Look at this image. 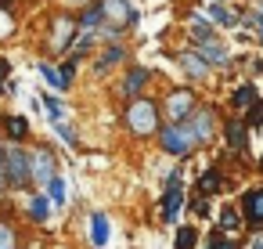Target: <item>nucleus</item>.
<instances>
[{
    "instance_id": "1",
    "label": "nucleus",
    "mask_w": 263,
    "mask_h": 249,
    "mask_svg": "<svg viewBox=\"0 0 263 249\" xmlns=\"http://www.w3.org/2000/svg\"><path fill=\"white\" fill-rule=\"evenodd\" d=\"M126 127H130V134L134 137H152V134H159V105L152 101V98H130V105H126Z\"/></svg>"
},
{
    "instance_id": "2",
    "label": "nucleus",
    "mask_w": 263,
    "mask_h": 249,
    "mask_svg": "<svg viewBox=\"0 0 263 249\" xmlns=\"http://www.w3.org/2000/svg\"><path fill=\"white\" fill-rule=\"evenodd\" d=\"M159 145H162L170 155H177V159H187V155L198 148V141H195L191 123H187V119L170 123V127H159Z\"/></svg>"
},
{
    "instance_id": "3",
    "label": "nucleus",
    "mask_w": 263,
    "mask_h": 249,
    "mask_svg": "<svg viewBox=\"0 0 263 249\" xmlns=\"http://www.w3.org/2000/svg\"><path fill=\"white\" fill-rule=\"evenodd\" d=\"M4 181L11 191H26L33 184V163H29V152L26 148H8L4 152Z\"/></svg>"
},
{
    "instance_id": "4",
    "label": "nucleus",
    "mask_w": 263,
    "mask_h": 249,
    "mask_svg": "<svg viewBox=\"0 0 263 249\" xmlns=\"http://www.w3.org/2000/svg\"><path fill=\"white\" fill-rule=\"evenodd\" d=\"M187 123H191V134H195V141L198 145H209L213 137H216V109H209V105H198L191 116H187Z\"/></svg>"
},
{
    "instance_id": "5",
    "label": "nucleus",
    "mask_w": 263,
    "mask_h": 249,
    "mask_svg": "<svg viewBox=\"0 0 263 249\" xmlns=\"http://www.w3.org/2000/svg\"><path fill=\"white\" fill-rule=\"evenodd\" d=\"M180 206H184V184H180V173H170L166 195H162V220H166V224H177Z\"/></svg>"
},
{
    "instance_id": "6",
    "label": "nucleus",
    "mask_w": 263,
    "mask_h": 249,
    "mask_svg": "<svg viewBox=\"0 0 263 249\" xmlns=\"http://www.w3.org/2000/svg\"><path fill=\"white\" fill-rule=\"evenodd\" d=\"M101 15L116 22V29H126V26H137V11L130 0H101Z\"/></svg>"
},
{
    "instance_id": "7",
    "label": "nucleus",
    "mask_w": 263,
    "mask_h": 249,
    "mask_svg": "<svg viewBox=\"0 0 263 249\" xmlns=\"http://www.w3.org/2000/svg\"><path fill=\"white\" fill-rule=\"evenodd\" d=\"M198 109V101H195V94L191 91H173L170 98H166V112H170V123H180V119H187L191 112Z\"/></svg>"
},
{
    "instance_id": "8",
    "label": "nucleus",
    "mask_w": 263,
    "mask_h": 249,
    "mask_svg": "<svg viewBox=\"0 0 263 249\" xmlns=\"http://www.w3.org/2000/svg\"><path fill=\"white\" fill-rule=\"evenodd\" d=\"M72 33H76V22H72L69 15H58V19H54V29H51V47H54V55H65V51L72 47Z\"/></svg>"
},
{
    "instance_id": "9",
    "label": "nucleus",
    "mask_w": 263,
    "mask_h": 249,
    "mask_svg": "<svg viewBox=\"0 0 263 249\" xmlns=\"http://www.w3.org/2000/svg\"><path fill=\"white\" fill-rule=\"evenodd\" d=\"M29 163H33V184H44L47 188V181L54 177V152L51 148H36L29 155Z\"/></svg>"
},
{
    "instance_id": "10",
    "label": "nucleus",
    "mask_w": 263,
    "mask_h": 249,
    "mask_svg": "<svg viewBox=\"0 0 263 249\" xmlns=\"http://www.w3.org/2000/svg\"><path fill=\"white\" fill-rule=\"evenodd\" d=\"M241 217L252 227H263V188H249L241 195Z\"/></svg>"
},
{
    "instance_id": "11",
    "label": "nucleus",
    "mask_w": 263,
    "mask_h": 249,
    "mask_svg": "<svg viewBox=\"0 0 263 249\" xmlns=\"http://www.w3.org/2000/svg\"><path fill=\"white\" fill-rule=\"evenodd\" d=\"M223 137H227V145H231L234 152H245V148H249V127H245V119H241V123H238V119L223 123Z\"/></svg>"
},
{
    "instance_id": "12",
    "label": "nucleus",
    "mask_w": 263,
    "mask_h": 249,
    "mask_svg": "<svg viewBox=\"0 0 263 249\" xmlns=\"http://www.w3.org/2000/svg\"><path fill=\"white\" fill-rule=\"evenodd\" d=\"M148 80H152V69H130V73H126V80H123V87H119V91H123V98H137V94L144 91V83H148Z\"/></svg>"
},
{
    "instance_id": "13",
    "label": "nucleus",
    "mask_w": 263,
    "mask_h": 249,
    "mask_svg": "<svg viewBox=\"0 0 263 249\" xmlns=\"http://www.w3.org/2000/svg\"><path fill=\"white\" fill-rule=\"evenodd\" d=\"M180 65H184V73H187L191 80H202V76L209 73V62H205L198 51H184V55H180Z\"/></svg>"
},
{
    "instance_id": "14",
    "label": "nucleus",
    "mask_w": 263,
    "mask_h": 249,
    "mask_svg": "<svg viewBox=\"0 0 263 249\" xmlns=\"http://www.w3.org/2000/svg\"><path fill=\"white\" fill-rule=\"evenodd\" d=\"M198 55L205 58V62H216V65H227V51L216 44V37L213 40H198Z\"/></svg>"
},
{
    "instance_id": "15",
    "label": "nucleus",
    "mask_w": 263,
    "mask_h": 249,
    "mask_svg": "<svg viewBox=\"0 0 263 249\" xmlns=\"http://www.w3.org/2000/svg\"><path fill=\"white\" fill-rule=\"evenodd\" d=\"M90 242L94 245H108V217L105 213H94L90 217Z\"/></svg>"
},
{
    "instance_id": "16",
    "label": "nucleus",
    "mask_w": 263,
    "mask_h": 249,
    "mask_svg": "<svg viewBox=\"0 0 263 249\" xmlns=\"http://www.w3.org/2000/svg\"><path fill=\"white\" fill-rule=\"evenodd\" d=\"M220 188H223V173H220V170H205V173L198 177V191H202V195H216Z\"/></svg>"
},
{
    "instance_id": "17",
    "label": "nucleus",
    "mask_w": 263,
    "mask_h": 249,
    "mask_svg": "<svg viewBox=\"0 0 263 249\" xmlns=\"http://www.w3.org/2000/svg\"><path fill=\"white\" fill-rule=\"evenodd\" d=\"M47 217H51V199H47V195H36V199H29V220L44 224Z\"/></svg>"
},
{
    "instance_id": "18",
    "label": "nucleus",
    "mask_w": 263,
    "mask_h": 249,
    "mask_svg": "<svg viewBox=\"0 0 263 249\" xmlns=\"http://www.w3.org/2000/svg\"><path fill=\"white\" fill-rule=\"evenodd\" d=\"M187 26H191V37H195V40H213V19L205 22L202 15H191Z\"/></svg>"
},
{
    "instance_id": "19",
    "label": "nucleus",
    "mask_w": 263,
    "mask_h": 249,
    "mask_svg": "<svg viewBox=\"0 0 263 249\" xmlns=\"http://www.w3.org/2000/svg\"><path fill=\"white\" fill-rule=\"evenodd\" d=\"M252 101H256V87H252V83H241V87L231 94V105H234V109H249Z\"/></svg>"
},
{
    "instance_id": "20",
    "label": "nucleus",
    "mask_w": 263,
    "mask_h": 249,
    "mask_svg": "<svg viewBox=\"0 0 263 249\" xmlns=\"http://www.w3.org/2000/svg\"><path fill=\"white\" fill-rule=\"evenodd\" d=\"M209 19H213V22H220V26H227V29H231V26H238V22H241V19H238V15H234V11H227V8H223V4H213V11H209Z\"/></svg>"
},
{
    "instance_id": "21",
    "label": "nucleus",
    "mask_w": 263,
    "mask_h": 249,
    "mask_svg": "<svg viewBox=\"0 0 263 249\" xmlns=\"http://www.w3.org/2000/svg\"><path fill=\"white\" fill-rule=\"evenodd\" d=\"M123 58H126L123 47H108V51L98 58V69H94V73H108V65H116V62H123Z\"/></svg>"
},
{
    "instance_id": "22",
    "label": "nucleus",
    "mask_w": 263,
    "mask_h": 249,
    "mask_svg": "<svg viewBox=\"0 0 263 249\" xmlns=\"http://www.w3.org/2000/svg\"><path fill=\"white\" fill-rule=\"evenodd\" d=\"M0 249H18V231L8 220H0Z\"/></svg>"
},
{
    "instance_id": "23",
    "label": "nucleus",
    "mask_w": 263,
    "mask_h": 249,
    "mask_svg": "<svg viewBox=\"0 0 263 249\" xmlns=\"http://www.w3.org/2000/svg\"><path fill=\"white\" fill-rule=\"evenodd\" d=\"M47 199H51L54 206H62V202H65V181H62L58 173H54V177L47 181Z\"/></svg>"
},
{
    "instance_id": "24",
    "label": "nucleus",
    "mask_w": 263,
    "mask_h": 249,
    "mask_svg": "<svg viewBox=\"0 0 263 249\" xmlns=\"http://www.w3.org/2000/svg\"><path fill=\"white\" fill-rule=\"evenodd\" d=\"M26 134H29V123H26L22 116H11V119H8V137H11V141H22Z\"/></svg>"
},
{
    "instance_id": "25",
    "label": "nucleus",
    "mask_w": 263,
    "mask_h": 249,
    "mask_svg": "<svg viewBox=\"0 0 263 249\" xmlns=\"http://www.w3.org/2000/svg\"><path fill=\"white\" fill-rule=\"evenodd\" d=\"M220 227H223V231H238V227H241V213L231 209V206L220 209Z\"/></svg>"
},
{
    "instance_id": "26",
    "label": "nucleus",
    "mask_w": 263,
    "mask_h": 249,
    "mask_svg": "<svg viewBox=\"0 0 263 249\" xmlns=\"http://www.w3.org/2000/svg\"><path fill=\"white\" fill-rule=\"evenodd\" d=\"M80 22H83V29H94V26H101V22H105V15H101V4H90V8L83 11V19H80Z\"/></svg>"
},
{
    "instance_id": "27",
    "label": "nucleus",
    "mask_w": 263,
    "mask_h": 249,
    "mask_svg": "<svg viewBox=\"0 0 263 249\" xmlns=\"http://www.w3.org/2000/svg\"><path fill=\"white\" fill-rule=\"evenodd\" d=\"M195 238H198V231H195V227H180V231H177L173 249H195Z\"/></svg>"
},
{
    "instance_id": "28",
    "label": "nucleus",
    "mask_w": 263,
    "mask_h": 249,
    "mask_svg": "<svg viewBox=\"0 0 263 249\" xmlns=\"http://www.w3.org/2000/svg\"><path fill=\"white\" fill-rule=\"evenodd\" d=\"M40 73H44V80H47L51 87H58V91H62V87H69V80H65L54 65H40Z\"/></svg>"
},
{
    "instance_id": "29",
    "label": "nucleus",
    "mask_w": 263,
    "mask_h": 249,
    "mask_svg": "<svg viewBox=\"0 0 263 249\" xmlns=\"http://www.w3.org/2000/svg\"><path fill=\"white\" fill-rule=\"evenodd\" d=\"M263 123V101H252L245 109V127H259Z\"/></svg>"
},
{
    "instance_id": "30",
    "label": "nucleus",
    "mask_w": 263,
    "mask_h": 249,
    "mask_svg": "<svg viewBox=\"0 0 263 249\" xmlns=\"http://www.w3.org/2000/svg\"><path fill=\"white\" fill-rule=\"evenodd\" d=\"M44 109L51 112V119H62V101L54 94H44Z\"/></svg>"
},
{
    "instance_id": "31",
    "label": "nucleus",
    "mask_w": 263,
    "mask_h": 249,
    "mask_svg": "<svg viewBox=\"0 0 263 249\" xmlns=\"http://www.w3.org/2000/svg\"><path fill=\"white\" fill-rule=\"evenodd\" d=\"M205 249H238V245H234L231 238H223V235L216 231V235H209V245H205Z\"/></svg>"
},
{
    "instance_id": "32",
    "label": "nucleus",
    "mask_w": 263,
    "mask_h": 249,
    "mask_svg": "<svg viewBox=\"0 0 263 249\" xmlns=\"http://www.w3.org/2000/svg\"><path fill=\"white\" fill-rule=\"evenodd\" d=\"M8 73H11V65H8L4 58H0V94L8 91Z\"/></svg>"
},
{
    "instance_id": "33",
    "label": "nucleus",
    "mask_w": 263,
    "mask_h": 249,
    "mask_svg": "<svg viewBox=\"0 0 263 249\" xmlns=\"http://www.w3.org/2000/svg\"><path fill=\"white\" fill-rule=\"evenodd\" d=\"M58 134H62V141H69V145H76V134H72V127H65V123H58Z\"/></svg>"
},
{
    "instance_id": "34",
    "label": "nucleus",
    "mask_w": 263,
    "mask_h": 249,
    "mask_svg": "<svg viewBox=\"0 0 263 249\" xmlns=\"http://www.w3.org/2000/svg\"><path fill=\"white\" fill-rule=\"evenodd\" d=\"M195 213H198V217H213V213H209V202H205V199H198V202H195Z\"/></svg>"
},
{
    "instance_id": "35",
    "label": "nucleus",
    "mask_w": 263,
    "mask_h": 249,
    "mask_svg": "<svg viewBox=\"0 0 263 249\" xmlns=\"http://www.w3.org/2000/svg\"><path fill=\"white\" fill-rule=\"evenodd\" d=\"M8 191V181H4V148H0V195Z\"/></svg>"
},
{
    "instance_id": "36",
    "label": "nucleus",
    "mask_w": 263,
    "mask_h": 249,
    "mask_svg": "<svg viewBox=\"0 0 263 249\" xmlns=\"http://www.w3.org/2000/svg\"><path fill=\"white\" fill-rule=\"evenodd\" d=\"M8 4H11V0H0V8H8Z\"/></svg>"
},
{
    "instance_id": "37",
    "label": "nucleus",
    "mask_w": 263,
    "mask_h": 249,
    "mask_svg": "<svg viewBox=\"0 0 263 249\" xmlns=\"http://www.w3.org/2000/svg\"><path fill=\"white\" fill-rule=\"evenodd\" d=\"M256 11H259V15H263V0H259V8H256Z\"/></svg>"
},
{
    "instance_id": "38",
    "label": "nucleus",
    "mask_w": 263,
    "mask_h": 249,
    "mask_svg": "<svg viewBox=\"0 0 263 249\" xmlns=\"http://www.w3.org/2000/svg\"><path fill=\"white\" fill-rule=\"evenodd\" d=\"M259 173H263V159H259Z\"/></svg>"
}]
</instances>
